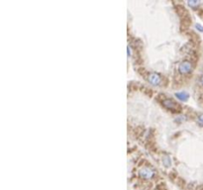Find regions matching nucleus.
<instances>
[{
  "mask_svg": "<svg viewBox=\"0 0 203 190\" xmlns=\"http://www.w3.org/2000/svg\"><path fill=\"white\" fill-rule=\"evenodd\" d=\"M178 69H179V71L181 73H190V71H191L192 66H191V64H190L189 61H183L179 64Z\"/></svg>",
  "mask_w": 203,
  "mask_h": 190,
  "instance_id": "2",
  "label": "nucleus"
},
{
  "mask_svg": "<svg viewBox=\"0 0 203 190\" xmlns=\"http://www.w3.org/2000/svg\"><path fill=\"white\" fill-rule=\"evenodd\" d=\"M164 105L168 108V109H171V110H173L175 108V103L173 102L171 99H166L164 101Z\"/></svg>",
  "mask_w": 203,
  "mask_h": 190,
  "instance_id": "5",
  "label": "nucleus"
},
{
  "mask_svg": "<svg viewBox=\"0 0 203 190\" xmlns=\"http://www.w3.org/2000/svg\"><path fill=\"white\" fill-rule=\"evenodd\" d=\"M163 163L165 167H170L171 164V162H170V158L168 157V155H165L163 158Z\"/></svg>",
  "mask_w": 203,
  "mask_h": 190,
  "instance_id": "6",
  "label": "nucleus"
},
{
  "mask_svg": "<svg viewBox=\"0 0 203 190\" xmlns=\"http://www.w3.org/2000/svg\"><path fill=\"white\" fill-rule=\"evenodd\" d=\"M188 5H189V6H192V7H195V6L199 5V2H193V1H189V2H188Z\"/></svg>",
  "mask_w": 203,
  "mask_h": 190,
  "instance_id": "7",
  "label": "nucleus"
},
{
  "mask_svg": "<svg viewBox=\"0 0 203 190\" xmlns=\"http://www.w3.org/2000/svg\"><path fill=\"white\" fill-rule=\"evenodd\" d=\"M149 81L151 82L153 85H159L161 83V76L157 73H151L149 75Z\"/></svg>",
  "mask_w": 203,
  "mask_h": 190,
  "instance_id": "3",
  "label": "nucleus"
},
{
  "mask_svg": "<svg viewBox=\"0 0 203 190\" xmlns=\"http://www.w3.org/2000/svg\"><path fill=\"white\" fill-rule=\"evenodd\" d=\"M139 174H140V176L143 177L145 179H150L154 176L155 172H154V170L150 167H143L140 169Z\"/></svg>",
  "mask_w": 203,
  "mask_h": 190,
  "instance_id": "1",
  "label": "nucleus"
},
{
  "mask_svg": "<svg viewBox=\"0 0 203 190\" xmlns=\"http://www.w3.org/2000/svg\"><path fill=\"white\" fill-rule=\"evenodd\" d=\"M175 97L177 99H179L180 101H186L188 99V97H189V95H188V93L184 92V91H181V92L175 93Z\"/></svg>",
  "mask_w": 203,
  "mask_h": 190,
  "instance_id": "4",
  "label": "nucleus"
},
{
  "mask_svg": "<svg viewBox=\"0 0 203 190\" xmlns=\"http://www.w3.org/2000/svg\"><path fill=\"white\" fill-rule=\"evenodd\" d=\"M195 27H196L197 30H199L200 32H203V27H202V26H200L199 24H196V25H195Z\"/></svg>",
  "mask_w": 203,
  "mask_h": 190,
  "instance_id": "8",
  "label": "nucleus"
},
{
  "mask_svg": "<svg viewBox=\"0 0 203 190\" xmlns=\"http://www.w3.org/2000/svg\"><path fill=\"white\" fill-rule=\"evenodd\" d=\"M198 121H199L201 124H203V114H202V115H200V116L198 117Z\"/></svg>",
  "mask_w": 203,
  "mask_h": 190,
  "instance_id": "9",
  "label": "nucleus"
},
{
  "mask_svg": "<svg viewBox=\"0 0 203 190\" xmlns=\"http://www.w3.org/2000/svg\"><path fill=\"white\" fill-rule=\"evenodd\" d=\"M184 118H185V117H183V116H181V117H178V118H177V120H176V122L184 121Z\"/></svg>",
  "mask_w": 203,
  "mask_h": 190,
  "instance_id": "10",
  "label": "nucleus"
},
{
  "mask_svg": "<svg viewBox=\"0 0 203 190\" xmlns=\"http://www.w3.org/2000/svg\"><path fill=\"white\" fill-rule=\"evenodd\" d=\"M127 50H128V56L130 57V56H131V50H130V48L129 47L127 48Z\"/></svg>",
  "mask_w": 203,
  "mask_h": 190,
  "instance_id": "11",
  "label": "nucleus"
},
{
  "mask_svg": "<svg viewBox=\"0 0 203 190\" xmlns=\"http://www.w3.org/2000/svg\"><path fill=\"white\" fill-rule=\"evenodd\" d=\"M200 83H201L202 85H203V75L201 76V77H200Z\"/></svg>",
  "mask_w": 203,
  "mask_h": 190,
  "instance_id": "12",
  "label": "nucleus"
}]
</instances>
